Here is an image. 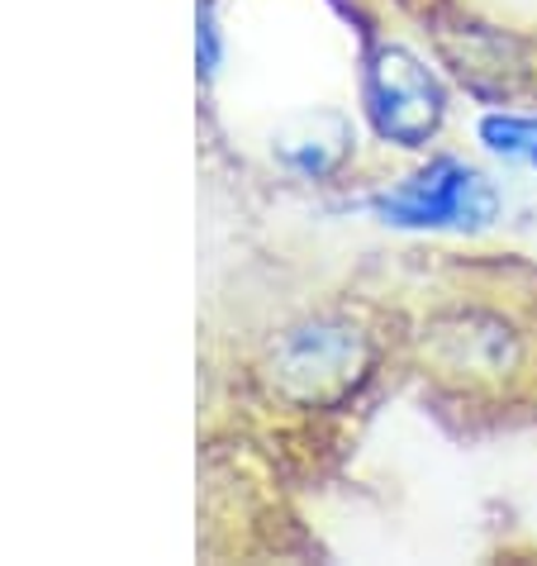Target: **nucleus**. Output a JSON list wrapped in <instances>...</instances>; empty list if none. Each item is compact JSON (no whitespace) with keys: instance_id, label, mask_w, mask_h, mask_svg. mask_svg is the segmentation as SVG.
<instances>
[{"instance_id":"obj_1","label":"nucleus","mask_w":537,"mask_h":566,"mask_svg":"<svg viewBox=\"0 0 537 566\" xmlns=\"http://www.w3.org/2000/svg\"><path fill=\"white\" fill-rule=\"evenodd\" d=\"M371 371V338L352 319L319 314L286 328L266 353V386L299 410L347 400Z\"/></svg>"},{"instance_id":"obj_2","label":"nucleus","mask_w":537,"mask_h":566,"mask_svg":"<svg viewBox=\"0 0 537 566\" xmlns=\"http://www.w3.org/2000/svg\"><path fill=\"white\" fill-rule=\"evenodd\" d=\"M376 214L400 229H485L499 214V196L476 167L438 157L414 177L376 196Z\"/></svg>"},{"instance_id":"obj_3","label":"nucleus","mask_w":537,"mask_h":566,"mask_svg":"<svg viewBox=\"0 0 537 566\" xmlns=\"http://www.w3.org/2000/svg\"><path fill=\"white\" fill-rule=\"evenodd\" d=\"M361 101H367L371 129L400 148H423L448 115L442 82L414 53L394 49V43L371 53L367 76H361Z\"/></svg>"},{"instance_id":"obj_4","label":"nucleus","mask_w":537,"mask_h":566,"mask_svg":"<svg viewBox=\"0 0 537 566\" xmlns=\"http://www.w3.org/2000/svg\"><path fill=\"white\" fill-rule=\"evenodd\" d=\"M429 353L452 376H509L518 367V334L495 314L462 310L448 319H433Z\"/></svg>"},{"instance_id":"obj_5","label":"nucleus","mask_w":537,"mask_h":566,"mask_svg":"<svg viewBox=\"0 0 537 566\" xmlns=\"http://www.w3.org/2000/svg\"><path fill=\"white\" fill-rule=\"evenodd\" d=\"M276 157L291 171H299V177H334L347 157H352V124L334 115V109L295 115L276 134Z\"/></svg>"},{"instance_id":"obj_6","label":"nucleus","mask_w":537,"mask_h":566,"mask_svg":"<svg viewBox=\"0 0 537 566\" xmlns=\"http://www.w3.org/2000/svg\"><path fill=\"white\" fill-rule=\"evenodd\" d=\"M481 144L499 157H537V119L528 115H485Z\"/></svg>"},{"instance_id":"obj_7","label":"nucleus","mask_w":537,"mask_h":566,"mask_svg":"<svg viewBox=\"0 0 537 566\" xmlns=\"http://www.w3.org/2000/svg\"><path fill=\"white\" fill-rule=\"evenodd\" d=\"M196 53H200V72L210 76L219 67V24H214V6L200 0V29H196Z\"/></svg>"},{"instance_id":"obj_8","label":"nucleus","mask_w":537,"mask_h":566,"mask_svg":"<svg viewBox=\"0 0 537 566\" xmlns=\"http://www.w3.org/2000/svg\"><path fill=\"white\" fill-rule=\"evenodd\" d=\"M533 163H537V157H533Z\"/></svg>"}]
</instances>
